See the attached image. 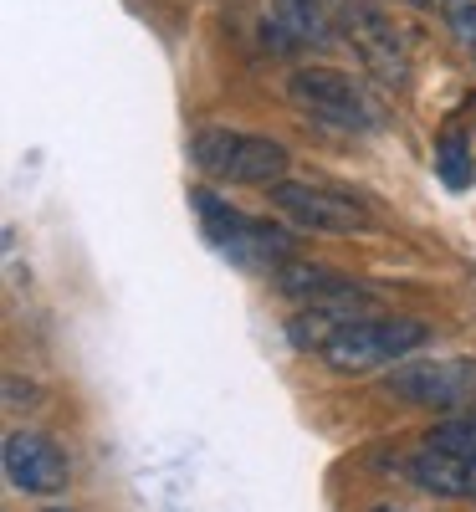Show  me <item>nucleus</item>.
<instances>
[{"instance_id": "1", "label": "nucleus", "mask_w": 476, "mask_h": 512, "mask_svg": "<svg viewBox=\"0 0 476 512\" xmlns=\"http://www.w3.org/2000/svg\"><path fill=\"white\" fill-rule=\"evenodd\" d=\"M190 205H195V216L205 226V241L231 256V262L241 267H287L292 262V236L262 216H246V210L226 205L221 195H210V190H190Z\"/></svg>"}, {"instance_id": "2", "label": "nucleus", "mask_w": 476, "mask_h": 512, "mask_svg": "<svg viewBox=\"0 0 476 512\" xmlns=\"http://www.w3.org/2000/svg\"><path fill=\"white\" fill-rule=\"evenodd\" d=\"M190 159L200 175L226 185H282L292 154L267 134H236V128H200L190 139Z\"/></svg>"}, {"instance_id": "3", "label": "nucleus", "mask_w": 476, "mask_h": 512, "mask_svg": "<svg viewBox=\"0 0 476 512\" xmlns=\"http://www.w3.org/2000/svg\"><path fill=\"white\" fill-rule=\"evenodd\" d=\"M420 344H425L420 318H359L323 349V359L338 374H369V369H384V364H400Z\"/></svg>"}, {"instance_id": "4", "label": "nucleus", "mask_w": 476, "mask_h": 512, "mask_svg": "<svg viewBox=\"0 0 476 512\" xmlns=\"http://www.w3.org/2000/svg\"><path fill=\"white\" fill-rule=\"evenodd\" d=\"M287 98L328 123V128H343V134H369V128H379V113L369 108L364 88L349 77V72H338V67H302L287 77Z\"/></svg>"}, {"instance_id": "5", "label": "nucleus", "mask_w": 476, "mask_h": 512, "mask_svg": "<svg viewBox=\"0 0 476 512\" xmlns=\"http://www.w3.org/2000/svg\"><path fill=\"white\" fill-rule=\"evenodd\" d=\"M384 395L425 410H456L476 400V359H420L384 374Z\"/></svg>"}, {"instance_id": "6", "label": "nucleus", "mask_w": 476, "mask_h": 512, "mask_svg": "<svg viewBox=\"0 0 476 512\" xmlns=\"http://www.w3.org/2000/svg\"><path fill=\"white\" fill-rule=\"evenodd\" d=\"M343 26H349V41H354V52L364 57V67L400 88V82L410 77V47H405L400 26L389 21L379 6H369V0H349V6H343Z\"/></svg>"}, {"instance_id": "7", "label": "nucleus", "mask_w": 476, "mask_h": 512, "mask_svg": "<svg viewBox=\"0 0 476 512\" xmlns=\"http://www.w3.org/2000/svg\"><path fill=\"white\" fill-rule=\"evenodd\" d=\"M67 477H72V461L52 436H41V431H11L6 436V482L16 492L52 497V492H67Z\"/></svg>"}, {"instance_id": "8", "label": "nucleus", "mask_w": 476, "mask_h": 512, "mask_svg": "<svg viewBox=\"0 0 476 512\" xmlns=\"http://www.w3.org/2000/svg\"><path fill=\"white\" fill-rule=\"evenodd\" d=\"M272 205L282 216H292L297 226L308 231H364L369 226V210L354 195H338V190H318V185H272Z\"/></svg>"}, {"instance_id": "9", "label": "nucleus", "mask_w": 476, "mask_h": 512, "mask_svg": "<svg viewBox=\"0 0 476 512\" xmlns=\"http://www.w3.org/2000/svg\"><path fill=\"white\" fill-rule=\"evenodd\" d=\"M333 11H338V0H272L267 31L282 36V47H328Z\"/></svg>"}, {"instance_id": "10", "label": "nucleus", "mask_w": 476, "mask_h": 512, "mask_svg": "<svg viewBox=\"0 0 476 512\" xmlns=\"http://www.w3.org/2000/svg\"><path fill=\"white\" fill-rule=\"evenodd\" d=\"M410 477L425 492H441V497H476V461L451 456V451H436V446H425L410 461Z\"/></svg>"}, {"instance_id": "11", "label": "nucleus", "mask_w": 476, "mask_h": 512, "mask_svg": "<svg viewBox=\"0 0 476 512\" xmlns=\"http://www.w3.org/2000/svg\"><path fill=\"white\" fill-rule=\"evenodd\" d=\"M277 292L302 297L308 308H318V303H338V297H354L359 287L343 277V272H328V267H313V262H287V267H277Z\"/></svg>"}, {"instance_id": "12", "label": "nucleus", "mask_w": 476, "mask_h": 512, "mask_svg": "<svg viewBox=\"0 0 476 512\" xmlns=\"http://www.w3.org/2000/svg\"><path fill=\"white\" fill-rule=\"evenodd\" d=\"M436 175L446 180V190H471L476 180V159H471V139L461 128H446L436 139Z\"/></svg>"}, {"instance_id": "13", "label": "nucleus", "mask_w": 476, "mask_h": 512, "mask_svg": "<svg viewBox=\"0 0 476 512\" xmlns=\"http://www.w3.org/2000/svg\"><path fill=\"white\" fill-rule=\"evenodd\" d=\"M425 446H436V451H451V456L476 461V415H456V420L436 425V431L425 436Z\"/></svg>"}, {"instance_id": "14", "label": "nucleus", "mask_w": 476, "mask_h": 512, "mask_svg": "<svg viewBox=\"0 0 476 512\" xmlns=\"http://www.w3.org/2000/svg\"><path fill=\"white\" fill-rule=\"evenodd\" d=\"M446 16H451V31L466 41V47H476V0H451Z\"/></svg>"}, {"instance_id": "15", "label": "nucleus", "mask_w": 476, "mask_h": 512, "mask_svg": "<svg viewBox=\"0 0 476 512\" xmlns=\"http://www.w3.org/2000/svg\"><path fill=\"white\" fill-rule=\"evenodd\" d=\"M379 512H400V507H379Z\"/></svg>"}, {"instance_id": "16", "label": "nucleus", "mask_w": 476, "mask_h": 512, "mask_svg": "<svg viewBox=\"0 0 476 512\" xmlns=\"http://www.w3.org/2000/svg\"><path fill=\"white\" fill-rule=\"evenodd\" d=\"M47 512H67V507H47Z\"/></svg>"}]
</instances>
